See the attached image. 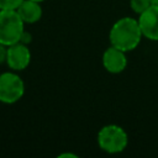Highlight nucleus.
Masks as SVG:
<instances>
[{
    "mask_svg": "<svg viewBox=\"0 0 158 158\" xmlns=\"http://www.w3.org/2000/svg\"><path fill=\"white\" fill-rule=\"evenodd\" d=\"M151 4L152 5H158V0H151Z\"/></svg>",
    "mask_w": 158,
    "mask_h": 158,
    "instance_id": "obj_14",
    "label": "nucleus"
},
{
    "mask_svg": "<svg viewBox=\"0 0 158 158\" xmlns=\"http://www.w3.org/2000/svg\"><path fill=\"white\" fill-rule=\"evenodd\" d=\"M98 146L109 154H117L126 149L128 144V135L123 127L109 123L102 126L98 132Z\"/></svg>",
    "mask_w": 158,
    "mask_h": 158,
    "instance_id": "obj_2",
    "label": "nucleus"
},
{
    "mask_svg": "<svg viewBox=\"0 0 158 158\" xmlns=\"http://www.w3.org/2000/svg\"><path fill=\"white\" fill-rule=\"evenodd\" d=\"M138 23L144 38L158 42V5H151L138 15Z\"/></svg>",
    "mask_w": 158,
    "mask_h": 158,
    "instance_id": "obj_6",
    "label": "nucleus"
},
{
    "mask_svg": "<svg viewBox=\"0 0 158 158\" xmlns=\"http://www.w3.org/2000/svg\"><path fill=\"white\" fill-rule=\"evenodd\" d=\"M23 0H0V10H16Z\"/></svg>",
    "mask_w": 158,
    "mask_h": 158,
    "instance_id": "obj_10",
    "label": "nucleus"
},
{
    "mask_svg": "<svg viewBox=\"0 0 158 158\" xmlns=\"http://www.w3.org/2000/svg\"><path fill=\"white\" fill-rule=\"evenodd\" d=\"M143 38L138 19L123 16L118 19L110 28L109 42L111 46L123 51L131 52L138 47Z\"/></svg>",
    "mask_w": 158,
    "mask_h": 158,
    "instance_id": "obj_1",
    "label": "nucleus"
},
{
    "mask_svg": "<svg viewBox=\"0 0 158 158\" xmlns=\"http://www.w3.org/2000/svg\"><path fill=\"white\" fill-rule=\"evenodd\" d=\"M17 14L20 15L21 20L25 25H32L41 20L42 17V6L41 2L33 0H23L21 5L16 9Z\"/></svg>",
    "mask_w": 158,
    "mask_h": 158,
    "instance_id": "obj_8",
    "label": "nucleus"
},
{
    "mask_svg": "<svg viewBox=\"0 0 158 158\" xmlns=\"http://www.w3.org/2000/svg\"><path fill=\"white\" fill-rule=\"evenodd\" d=\"M65 157H70V158H77L78 156L75 153H60L58 156V158H65Z\"/></svg>",
    "mask_w": 158,
    "mask_h": 158,
    "instance_id": "obj_13",
    "label": "nucleus"
},
{
    "mask_svg": "<svg viewBox=\"0 0 158 158\" xmlns=\"http://www.w3.org/2000/svg\"><path fill=\"white\" fill-rule=\"evenodd\" d=\"M101 62H102V65L106 69V72H109L111 74H120L127 67L126 52L110 44V47H107L104 51Z\"/></svg>",
    "mask_w": 158,
    "mask_h": 158,
    "instance_id": "obj_7",
    "label": "nucleus"
},
{
    "mask_svg": "<svg viewBox=\"0 0 158 158\" xmlns=\"http://www.w3.org/2000/svg\"><path fill=\"white\" fill-rule=\"evenodd\" d=\"M31 40H32L31 33L25 30L23 33H22V36H21V38H20V42H22V43H25V44H28V43L31 42Z\"/></svg>",
    "mask_w": 158,
    "mask_h": 158,
    "instance_id": "obj_12",
    "label": "nucleus"
},
{
    "mask_svg": "<svg viewBox=\"0 0 158 158\" xmlns=\"http://www.w3.org/2000/svg\"><path fill=\"white\" fill-rule=\"evenodd\" d=\"M25 22L16 10H0V43L5 46L20 42Z\"/></svg>",
    "mask_w": 158,
    "mask_h": 158,
    "instance_id": "obj_3",
    "label": "nucleus"
},
{
    "mask_svg": "<svg viewBox=\"0 0 158 158\" xmlns=\"http://www.w3.org/2000/svg\"><path fill=\"white\" fill-rule=\"evenodd\" d=\"M33 1H37V2H43V1H46V0H33Z\"/></svg>",
    "mask_w": 158,
    "mask_h": 158,
    "instance_id": "obj_15",
    "label": "nucleus"
},
{
    "mask_svg": "<svg viewBox=\"0 0 158 158\" xmlns=\"http://www.w3.org/2000/svg\"><path fill=\"white\" fill-rule=\"evenodd\" d=\"M25 94V81L15 70L2 72L0 74V102L15 104Z\"/></svg>",
    "mask_w": 158,
    "mask_h": 158,
    "instance_id": "obj_4",
    "label": "nucleus"
},
{
    "mask_svg": "<svg viewBox=\"0 0 158 158\" xmlns=\"http://www.w3.org/2000/svg\"><path fill=\"white\" fill-rule=\"evenodd\" d=\"M151 5H152L151 4V0H130V7H131V10L135 14H137V15H141Z\"/></svg>",
    "mask_w": 158,
    "mask_h": 158,
    "instance_id": "obj_9",
    "label": "nucleus"
},
{
    "mask_svg": "<svg viewBox=\"0 0 158 158\" xmlns=\"http://www.w3.org/2000/svg\"><path fill=\"white\" fill-rule=\"evenodd\" d=\"M6 54H7V46L0 43V64L6 63Z\"/></svg>",
    "mask_w": 158,
    "mask_h": 158,
    "instance_id": "obj_11",
    "label": "nucleus"
},
{
    "mask_svg": "<svg viewBox=\"0 0 158 158\" xmlns=\"http://www.w3.org/2000/svg\"><path fill=\"white\" fill-rule=\"evenodd\" d=\"M31 62V51L28 44L22 42H16L14 44L7 46L6 54V65L15 72L25 70Z\"/></svg>",
    "mask_w": 158,
    "mask_h": 158,
    "instance_id": "obj_5",
    "label": "nucleus"
}]
</instances>
